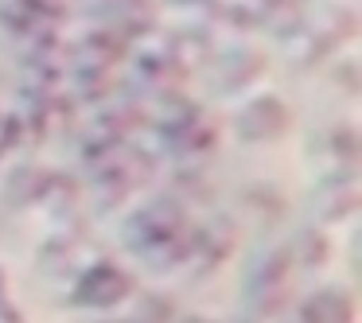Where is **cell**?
Returning a JSON list of instances; mask_svg holds the SVG:
<instances>
[{
    "label": "cell",
    "mask_w": 362,
    "mask_h": 323,
    "mask_svg": "<svg viewBox=\"0 0 362 323\" xmlns=\"http://www.w3.org/2000/svg\"><path fill=\"white\" fill-rule=\"evenodd\" d=\"M187 214H183V203L180 199H148V203H141L136 211H129L125 218H121V245H125L129 253H136V257H148V253H156L160 245H168L172 237L187 234Z\"/></svg>",
    "instance_id": "obj_1"
},
{
    "label": "cell",
    "mask_w": 362,
    "mask_h": 323,
    "mask_svg": "<svg viewBox=\"0 0 362 323\" xmlns=\"http://www.w3.org/2000/svg\"><path fill=\"white\" fill-rule=\"evenodd\" d=\"M133 292H136V284H133V276H129L125 269L113 265V261H105V257H94L90 265H82L78 273H74L71 304L74 307H86V312L110 315L117 304L133 300Z\"/></svg>",
    "instance_id": "obj_2"
},
{
    "label": "cell",
    "mask_w": 362,
    "mask_h": 323,
    "mask_svg": "<svg viewBox=\"0 0 362 323\" xmlns=\"http://www.w3.org/2000/svg\"><path fill=\"white\" fill-rule=\"evenodd\" d=\"M284 129H288V105L276 94H253V98H245L234 113V133L242 136L245 144L273 141Z\"/></svg>",
    "instance_id": "obj_3"
},
{
    "label": "cell",
    "mask_w": 362,
    "mask_h": 323,
    "mask_svg": "<svg viewBox=\"0 0 362 323\" xmlns=\"http://www.w3.org/2000/svg\"><path fill=\"white\" fill-rule=\"evenodd\" d=\"M230 245H234V230H230V222L214 218V222H206V226H191L187 261H183V269H187L191 276L218 273V265L230 257Z\"/></svg>",
    "instance_id": "obj_4"
},
{
    "label": "cell",
    "mask_w": 362,
    "mask_h": 323,
    "mask_svg": "<svg viewBox=\"0 0 362 323\" xmlns=\"http://www.w3.org/2000/svg\"><path fill=\"white\" fill-rule=\"evenodd\" d=\"M312 211L315 222H346L358 211V183H354V168H331L323 172L320 187L312 195Z\"/></svg>",
    "instance_id": "obj_5"
},
{
    "label": "cell",
    "mask_w": 362,
    "mask_h": 323,
    "mask_svg": "<svg viewBox=\"0 0 362 323\" xmlns=\"http://www.w3.org/2000/svg\"><path fill=\"white\" fill-rule=\"evenodd\" d=\"M261 74H265V55L253 47H238L218 55V66H214V82H218V94H238L245 86H257Z\"/></svg>",
    "instance_id": "obj_6"
},
{
    "label": "cell",
    "mask_w": 362,
    "mask_h": 323,
    "mask_svg": "<svg viewBox=\"0 0 362 323\" xmlns=\"http://www.w3.org/2000/svg\"><path fill=\"white\" fill-rule=\"evenodd\" d=\"M125 43L110 32V28H90L74 47H66V55H74V66H90V71H113V63L121 59Z\"/></svg>",
    "instance_id": "obj_7"
},
{
    "label": "cell",
    "mask_w": 362,
    "mask_h": 323,
    "mask_svg": "<svg viewBox=\"0 0 362 323\" xmlns=\"http://www.w3.org/2000/svg\"><path fill=\"white\" fill-rule=\"evenodd\" d=\"M51 175L43 164H20L8 172V180H4V199H8L12 206H40V199L47 195L51 187Z\"/></svg>",
    "instance_id": "obj_8"
},
{
    "label": "cell",
    "mask_w": 362,
    "mask_h": 323,
    "mask_svg": "<svg viewBox=\"0 0 362 323\" xmlns=\"http://www.w3.org/2000/svg\"><path fill=\"white\" fill-rule=\"evenodd\" d=\"M284 253H288L292 269L320 273V269L331 261V242H327V234H323L320 226H304V230H296V234H292V242L284 245Z\"/></svg>",
    "instance_id": "obj_9"
},
{
    "label": "cell",
    "mask_w": 362,
    "mask_h": 323,
    "mask_svg": "<svg viewBox=\"0 0 362 323\" xmlns=\"http://www.w3.org/2000/svg\"><path fill=\"white\" fill-rule=\"evenodd\" d=\"M315 152H320L331 168H354V160H358V129L346 125V121L327 125L315 136Z\"/></svg>",
    "instance_id": "obj_10"
},
{
    "label": "cell",
    "mask_w": 362,
    "mask_h": 323,
    "mask_svg": "<svg viewBox=\"0 0 362 323\" xmlns=\"http://www.w3.org/2000/svg\"><path fill=\"white\" fill-rule=\"evenodd\" d=\"M214 148H218V129H214V121L199 117L195 125H191L187 133H183L168 152H172V156L180 160V164H191V168H195L199 160H206Z\"/></svg>",
    "instance_id": "obj_11"
},
{
    "label": "cell",
    "mask_w": 362,
    "mask_h": 323,
    "mask_svg": "<svg viewBox=\"0 0 362 323\" xmlns=\"http://www.w3.org/2000/svg\"><path fill=\"white\" fill-rule=\"evenodd\" d=\"M261 24H265L276 40L288 43L292 35H300L308 28V12H304V4H300V0H265Z\"/></svg>",
    "instance_id": "obj_12"
},
{
    "label": "cell",
    "mask_w": 362,
    "mask_h": 323,
    "mask_svg": "<svg viewBox=\"0 0 362 323\" xmlns=\"http://www.w3.org/2000/svg\"><path fill=\"white\" fill-rule=\"evenodd\" d=\"M312 323H354V300L343 288H320L312 296H304Z\"/></svg>",
    "instance_id": "obj_13"
},
{
    "label": "cell",
    "mask_w": 362,
    "mask_h": 323,
    "mask_svg": "<svg viewBox=\"0 0 362 323\" xmlns=\"http://www.w3.org/2000/svg\"><path fill=\"white\" fill-rule=\"evenodd\" d=\"M74 261H78V242H74L71 230H59V234H47L35 253V265L43 273H71Z\"/></svg>",
    "instance_id": "obj_14"
},
{
    "label": "cell",
    "mask_w": 362,
    "mask_h": 323,
    "mask_svg": "<svg viewBox=\"0 0 362 323\" xmlns=\"http://www.w3.org/2000/svg\"><path fill=\"white\" fill-rule=\"evenodd\" d=\"M129 319L133 323H172L175 319V304L172 296H164V292H141L133 304V312H129Z\"/></svg>",
    "instance_id": "obj_15"
},
{
    "label": "cell",
    "mask_w": 362,
    "mask_h": 323,
    "mask_svg": "<svg viewBox=\"0 0 362 323\" xmlns=\"http://www.w3.org/2000/svg\"><path fill=\"white\" fill-rule=\"evenodd\" d=\"M74 203H78V183L71 180V175H51V187H47V195L40 199V206L47 214H59V218H66V214L74 211Z\"/></svg>",
    "instance_id": "obj_16"
},
{
    "label": "cell",
    "mask_w": 362,
    "mask_h": 323,
    "mask_svg": "<svg viewBox=\"0 0 362 323\" xmlns=\"http://www.w3.org/2000/svg\"><path fill=\"white\" fill-rule=\"evenodd\" d=\"M0 28L12 35H20V40H28L32 32H43V28L32 24V16L24 12V4L20 0H0Z\"/></svg>",
    "instance_id": "obj_17"
},
{
    "label": "cell",
    "mask_w": 362,
    "mask_h": 323,
    "mask_svg": "<svg viewBox=\"0 0 362 323\" xmlns=\"http://www.w3.org/2000/svg\"><path fill=\"white\" fill-rule=\"evenodd\" d=\"M0 323H24L20 307L12 304V292H8V273H4V265H0Z\"/></svg>",
    "instance_id": "obj_18"
},
{
    "label": "cell",
    "mask_w": 362,
    "mask_h": 323,
    "mask_svg": "<svg viewBox=\"0 0 362 323\" xmlns=\"http://www.w3.org/2000/svg\"><path fill=\"white\" fill-rule=\"evenodd\" d=\"M172 323H218V319H206V315H175Z\"/></svg>",
    "instance_id": "obj_19"
},
{
    "label": "cell",
    "mask_w": 362,
    "mask_h": 323,
    "mask_svg": "<svg viewBox=\"0 0 362 323\" xmlns=\"http://www.w3.org/2000/svg\"><path fill=\"white\" fill-rule=\"evenodd\" d=\"M94 323H133L129 315H102V319H94Z\"/></svg>",
    "instance_id": "obj_20"
},
{
    "label": "cell",
    "mask_w": 362,
    "mask_h": 323,
    "mask_svg": "<svg viewBox=\"0 0 362 323\" xmlns=\"http://www.w3.org/2000/svg\"><path fill=\"white\" fill-rule=\"evenodd\" d=\"M0 160H4V156H0Z\"/></svg>",
    "instance_id": "obj_21"
}]
</instances>
